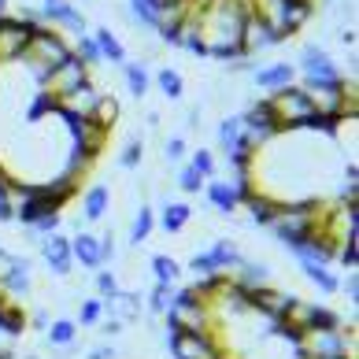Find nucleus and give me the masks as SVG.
<instances>
[{"label": "nucleus", "instance_id": "obj_1", "mask_svg": "<svg viewBox=\"0 0 359 359\" xmlns=\"http://www.w3.org/2000/svg\"><path fill=\"white\" fill-rule=\"evenodd\" d=\"M267 104H271L278 134H289V130H323V134H330L326 123L315 111L311 93L304 86H285L278 93H267Z\"/></svg>", "mask_w": 359, "mask_h": 359}, {"label": "nucleus", "instance_id": "obj_2", "mask_svg": "<svg viewBox=\"0 0 359 359\" xmlns=\"http://www.w3.org/2000/svg\"><path fill=\"white\" fill-rule=\"evenodd\" d=\"M355 326H330V330H304L292 344V359H355Z\"/></svg>", "mask_w": 359, "mask_h": 359}, {"label": "nucleus", "instance_id": "obj_3", "mask_svg": "<svg viewBox=\"0 0 359 359\" xmlns=\"http://www.w3.org/2000/svg\"><path fill=\"white\" fill-rule=\"evenodd\" d=\"M71 52H74V48L67 45V37L56 34V30H48V26L41 22V26H37V30L30 34V45L22 48L19 63L26 67V74H30L34 82L41 86V82H45V74H48L52 67H60V63L67 60Z\"/></svg>", "mask_w": 359, "mask_h": 359}, {"label": "nucleus", "instance_id": "obj_4", "mask_svg": "<svg viewBox=\"0 0 359 359\" xmlns=\"http://www.w3.org/2000/svg\"><path fill=\"white\" fill-rule=\"evenodd\" d=\"M297 74H304V89H337L344 86V74L334 63V56L323 48V45H304L300 52V63H297Z\"/></svg>", "mask_w": 359, "mask_h": 359}, {"label": "nucleus", "instance_id": "obj_5", "mask_svg": "<svg viewBox=\"0 0 359 359\" xmlns=\"http://www.w3.org/2000/svg\"><path fill=\"white\" fill-rule=\"evenodd\" d=\"M167 348L175 359H226V348L215 334H182L167 330Z\"/></svg>", "mask_w": 359, "mask_h": 359}, {"label": "nucleus", "instance_id": "obj_6", "mask_svg": "<svg viewBox=\"0 0 359 359\" xmlns=\"http://www.w3.org/2000/svg\"><path fill=\"white\" fill-rule=\"evenodd\" d=\"M86 82H89V67H86V63L71 52V56L63 60L60 67H52V71L45 74L41 93H45V97H48L52 104H56L60 97H67V93H74L78 86H86Z\"/></svg>", "mask_w": 359, "mask_h": 359}, {"label": "nucleus", "instance_id": "obj_7", "mask_svg": "<svg viewBox=\"0 0 359 359\" xmlns=\"http://www.w3.org/2000/svg\"><path fill=\"white\" fill-rule=\"evenodd\" d=\"M37 26L22 22L15 15H0V63H19L22 48L30 45V34Z\"/></svg>", "mask_w": 359, "mask_h": 359}, {"label": "nucleus", "instance_id": "obj_8", "mask_svg": "<svg viewBox=\"0 0 359 359\" xmlns=\"http://www.w3.org/2000/svg\"><path fill=\"white\" fill-rule=\"evenodd\" d=\"M37 245H41V259H45L48 274L67 278V274L74 271V259H71V237H63V233H48L45 241H37Z\"/></svg>", "mask_w": 359, "mask_h": 359}, {"label": "nucleus", "instance_id": "obj_9", "mask_svg": "<svg viewBox=\"0 0 359 359\" xmlns=\"http://www.w3.org/2000/svg\"><path fill=\"white\" fill-rule=\"evenodd\" d=\"M204 196H208V204L219 211V215H237L241 211V189L230 182V178H208L204 182Z\"/></svg>", "mask_w": 359, "mask_h": 359}, {"label": "nucleus", "instance_id": "obj_10", "mask_svg": "<svg viewBox=\"0 0 359 359\" xmlns=\"http://www.w3.org/2000/svg\"><path fill=\"white\" fill-rule=\"evenodd\" d=\"M241 208L248 211V222H252V226H271V222H274V215L282 211V201L252 185V189H245V193H241Z\"/></svg>", "mask_w": 359, "mask_h": 359}, {"label": "nucleus", "instance_id": "obj_11", "mask_svg": "<svg viewBox=\"0 0 359 359\" xmlns=\"http://www.w3.org/2000/svg\"><path fill=\"white\" fill-rule=\"evenodd\" d=\"M97 100H100V89L86 82V86H78L74 93H67V97H60L56 100V111L63 118H89L93 108H97Z\"/></svg>", "mask_w": 359, "mask_h": 359}, {"label": "nucleus", "instance_id": "obj_12", "mask_svg": "<svg viewBox=\"0 0 359 359\" xmlns=\"http://www.w3.org/2000/svg\"><path fill=\"white\" fill-rule=\"evenodd\" d=\"M41 22L63 26V30L74 34V37H82V34H86V15L71 4V0H48V4L41 8Z\"/></svg>", "mask_w": 359, "mask_h": 359}, {"label": "nucleus", "instance_id": "obj_13", "mask_svg": "<svg viewBox=\"0 0 359 359\" xmlns=\"http://www.w3.org/2000/svg\"><path fill=\"white\" fill-rule=\"evenodd\" d=\"M252 82H256L263 93H278V89L297 82V63L278 60V63H267V67H256L252 71Z\"/></svg>", "mask_w": 359, "mask_h": 359}, {"label": "nucleus", "instance_id": "obj_14", "mask_svg": "<svg viewBox=\"0 0 359 359\" xmlns=\"http://www.w3.org/2000/svg\"><path fill=\"white\" fill-rule=\"evenodd\" d=\"M274 45H282V41H278L267 26H263V22L248 11L245 30H241V52H245V56H259V52H267V48H274Z\"/></svg>", "mask_w": 359, "mask_h": 359}, {"label": "nucleus", "instance_id": "obj_15", "mask_svg": "<svg viewBox=\"0 0 359 359\" xmlns=\"http://www.w3.org/2000/svg\"><path fill=\"white\" fill-rule=\"evenodd\" d=\"M71 259L82 263L86 271H100L104 267V259H100V237L89 233V230H78L71 237Z\"/></svg>", "mask_w": 359, "mask_h": 359}, {"label": "nucleus", "instance_id": "obj_16", "mask_svg": "<svg viewBox=\"0 0 359 359\" xmlns=\"http://www.w3.org/2000/svg\"><path fill=\"white\" fill-rule=\"evenodd\" d=\"M204 256H208V263H211V271H215V274H230L237 263L245 259L241 248H237V241H230V237H215L211 248H204Z\"/></svg>", "mask_w": 359, "mask_h": 359}, {"label": "nucleus", "instance_id": "obj_17", "mask_svg": "<svg viewBox=\"0 0 359 359\" xmlns=\"http://www.w3.org/2000/svg\"><path fill=\"white\" fill-rule=\"evenodd\" d=\"M111 211V189L104 182H93L82 196V222H104Z\"/></svg>", "mask_w": 359, "mask_h": 359}, {"label": "nucleus", "instance_id": "obj_18", "mask_svg": "<svg viewBox=\"0 0 359 359\" xmlns=\"http://www.w3.org/2000/svg\"><path fill=\"white\" fill-rule=\"evenodd\" d=\"M0 289L8 292V297H26V292L34 289V278H30V259L15 256L8 263V271L0 274Z\"/></svg>", "mask_w": 359, "mask_h": 359}, {"label": "nucleus", "instance_id": "obj_19", "mask_svg": "<svg viewBox=\"0 0 359 359\" xmlns=\"http://www.w3.org/2000/svg\"><path fill=\"white\" fill-rule=\"evenodd\" d=\"M230 278H233V282L241 285V289L252 292V289L271 285V267H267L263 259H241V263H237V267L230 271Z\"/></svg>", "mask_w": 359, "mask_h": 359}, {"label": "nucleus", "instance_id": "obj_20", "mask_svg": "<svg viewBox=\"0 0 359 359\" xmlns=\"http://www.w3.org/2000/svg\"><path fill=\"white\" fill-rule=\"evenodd\" d=\"M93 41H97L104 63H111V67H123L126 63V45L118 41V34L111 30V26H97V30H93Z\"/></svg>", "mask_w": 359, "mask_h": 359}, {"label": "nucleus", "instance_id": "obj_21", "mask_svg": "<svg viewBox=\"0 0 359 359\" xmlns=\"http://www.w3.org/2000/svg\"><path fill=\"white\" fill-rule=\"evenodd\" d=\"M189 222H193V208L185 201H167L163 211H159V226H163L167 233H182Z\"/></svg>", "mask_w": 359, "mask_h": 359}, {"label": "nucleus", "instance_id": "obj_22", "mask_svg": "<svg viewBox=\"0 0 359 359\" xmlns=\"http://www.w3.org/2000/svg\"><path fill=\"white\" fill-rule=\"evenodd\" d=\"M26 330V315H22V308L15 300H0V334H4L8 341H15L19 334Z\"/></svg>", "mask_w": 359, "mask_h": 359}, {"label": "nucleus", "instance_id": "obj_23", "mask_svg": "<svg viewBox=\"0 0 359 359\" xmlns=\"http://www.w3.org/2000/svg\"><path fill=\"white\" fill-rule=\"evenodd\" d=\"M152 230H156V211H152L149 204H141V208L134 211V222H130V245L141 248V245L152 237Z\"/></svg>", "mask_w": 359, "mask_h": 359}, {"label": "nucleus", "instance_id": "obj_24", "mask_svg": "<svg viewBox=\"0 0 359 359\" xmlns=\"http://www.w3.org/2000/svg\"><path fill=\"white\" fill-rule=\"evenodd\" d=\"M78 337V323L74 318H56V323L45 326V341L52 344V348H71Z\"/></svg>", "mask_w": 359, "mask_h": 359}, {"label": "nucleus", "instance_id": "obj_25", "mask_svg": "<svg viewBox=\"0 0 359 359\" xmlns=\"http://www.w3.org/2000/svg\"><path fill=\"white\" fill-rule=\"evenodd\" d=\"M300 271L311 285H318V292H337V285H341V278L330 271L326 263H300Z\"/></svg>", "mask_w": 359, "mask_h": 359}, {"label": "nucleus", "instance_id": "obj_26", "mask_svg": "<svg viewBox=\"0 0 359 359\" xmlns=\"http://www.w3.org/2000/svg\"><path fill=\"white\" fill-rule=\"evenodd\" d=\"M156 86H159V93H163L167 100H182L185 97V78L175 67H159L156 71Z\"/></svg>", "mask_w": 359, "mask_h": 359}, {"label": "nucleus", "instance_id": "obj_27", "mask_svg": "<svg viewBox=\"0 0 359 359\" xmlns=\"http://www.w3.org/2000/svg\"><path fill=\"white\" fill-rule=\"evenodd\" d=\"M123 74H126V89H130V97H144L149 93V86H152V74H149V67L144 63H123Z\"/></svg>", "mask_w": 359, "mask_h": 359}, {"label": "nucleus", "instance_id": "obj_28", "mask_svg": "<svg viewBox=\"0 0 359 359\" xmlns=\"http://www.w3.org/2000/svg\"><path fill=\"white\" fill-rule=\"evenodd\" d=\"M152 274H156V285H178V278H182V263L175 256H152Z\"/></svg>", "mask_w": 359, "mask_h": 359}, {"label": "nucleus", "instance_id": "obj_29", "mask_svg": "<svg viewBox=\"0 0 359 359\" xmlns=\"http://www.w3.org/2000/svg\"><path fill=\"white\" fill-rule=\"evenodd\" d=\"M89 118H93L100 130H108V134H111V126H115V118H118V100L108 97V93H100V100H97V108H93Z\"/></svg>", "mask_w": 359, "mask_h": 359}, {"label": "nucleus", "instance_id": "obj_30", "mask_svg": "<svg viewBox=\"0 0 359 359\" xmlns=\"http://www.w3.org/2000/svg\"><path fill=\"white\" fill-rule=\"evenodd\" d=\"M141 163H144V137L134 134L123 144V152H118V167H123V170H137Z\"/></svg>", "mask_w": 359, "mask_h": 359}, {"label": "nucleus", "instance_id": "obj_31", "mask_svg": "<svg viewBox=\"0 0 359 359\" xmlns=\"http://www.w3.org/2000/svg\"><path fill=\"white\" fill-rule=\"evenodd\" d=\"M74 56L82 60L89 71L97 67V63H104V60H100V48H97V41H93V34H82V37H74Z\"/></svg>", "mask_w": 359, "mask_h": 359}, {"label": "nucleus", "instance_id": "obj_32", "mask_svg": "<svg viewBox=\"0 0 359 359\" xmlns=\"http://www.w3.org/2000/svg\"><path fill=\"white\" fill-rule=\"evenodd\" d=\"M185 156H189L185 134H175V137H167V141H163V159H167L170 167H182V163H185Z\"/></svg>", "mask_w": 359, "mask_h": 359}, {"label": "nucleus", "instance_id": "obj_33", "mask_svg": "<svg viewBox=\"0 0 359 359\" xmlns=\"http://www.w3.org/2000/svg\"><path fill=\"white\" fill-rule=\"evenodd\" d=\"M178 189L182 193H189V196H196V193H201L204 189V178H201V170H193L189 163H182V170H178Z\"/></svg>", "mask_w": 359, "mask_h": 359}, {"label": "nucleus", "instance_id": "obj_34", "mask_svg": "<svg viewBox=\"0 0 359 359\" xmlns=\"http://www.w3.org/2000/svg\"><path fill=\"white\" fill-rule=\"evenodd\" d=\"M100 318H104V300H82L78 304V318H74L78 326H97Z\"/></svg>", "mask_w": 359, "mask_h": 359}, {"label": "nucleus", "instance_id": "obj_35", "mask_svg": "<svg viewBox=\"0 0 359 359\" xmlns=\"http://www.w3.org/2000/svg\"><path fill=\"white\" fill-rule=\"evenodd\" d=\"M170 297H175V285H156V289L149 292V311H152V315H167Z\"/></svg>", "mask_w": 359, "mask_h": 359}, {"label": "nucleus", "instance_id": "obj_36", "mask_svg": "<svg viewBox=\"0 0 359 359\" xmlns=\"http://www.w3.org/2000/svg\"><path fill=\"white\" fill-rule=\"evenodd\" d=\"M189 167L193 170H201V178L208 182V178H215V156H211L208 149H196L193 156H189Z\"/></svg>", "mask_w": 359, "mask_h": 359}, {"label": "nucleus", "instance_id": "obj_37", "mask_svg": "<svg viewBox=\"0 0 359 359\" xmlns=\"http://www.w3.org/2000/svg\"><path fill=\"white\" fill-rule=\"evenodd\" d=\"M334 259H341L344 271H355V267H359V245H355V237H348V241L337 245V256H334Z\"/></svg>", "mask_w": 359, "mask_h": 359}, {"label": "nucleus", "instance_id": "obj_38", "mask_svg": "<svg viewBox=\"0 0 359 359\" xmlns=\"http://www.w3.org/2000/svg\"><path fill=\"white\" fill-rule=\"evenodd\" d=\"M60 226H63V211H48V215H41L30 230L34 233H41V237H48V233H60Z\"/></svg>", "mask_w": 359, "mask_h": 359}, {"label": "nucleus", "instance_id": "obj_39", "mask_svg": "<svg viewBox=\"0 0 359 359\" xmlns=\"http://www.w3.org/2000/svg\"><path fill=\"white\" fill-rule=\"evenodd\" d=\"M97 292H100V300H111L115 292H118V278L111 271H100L97 274Z\"/></svg>", "mask_w": 359, "mask_h": 359}, {"label": "nucleus", "instance_id": "obj_40", "mask_svg": "<svg viewBox=\"0 0 359 359\" xmlns=\"http://www.w3.org/2000/svg\"><path fill=\"white\" fill-rule=\"evenodd\" d=\"M337 289L344 292V297H348V304L355 308V304H359V274H355V271H348V278H344V282H341Z\"/></svg>", "mask_w": 359, "mask_h": 359}, {"label": "nucleus", "instance_id": "obj_41", "mask_svg": "<svg viewBox=\"0 0 359 359\" xmlns=\"http://www.w3.org/2000/svg\"><path fill=\"white\" fill-rule=\"evenodd\" d=\"M100 259H104V263L118 259V248H115V237H111V233H104V237H100Z\"/></svg>", "mask_w": 359, "mask_h": 359}, {"label": "nucleus", "instance_id": "obj_42", "mask_svg": "<svg viewBox=\"0 0 359 359\" xmlns=\"http://www.w3.org/2000/svg\"><path fill=\"white\" fill-rule=\"evenodd\" d=\"M89 359H115V348H111V344H100V348L89 352Z\"/></svg>", "mask_w": 359, "mask_h": 359}, {"label": "nucleus", "instance_id": "obj_43", "mask_svg": "<svg viewBox=\"0 0 359 359\" xmlns=\"http://www.w3.org/2000/svg\"><path fill=\"white\" fill-rule=\"evenodd\" d=\"M104 334H108V337H118V334H123V323H118V318L111 315L108 323H104Z\"/></svg>", "mask_w": 359, "mask_h": 359}, {"label": "nucleus", "instance_id": "obj_44", "mask_svg": "<svg viewBox=\"0 0 359 359\" xmlns=\"http://www.w3.org/2000/svg\"><path fill=\"white\" fill-rule=\"evenodd\" d=\"M341 45L355 48V26H344V30H341Z\"/></svg>", "mask_w": 359, "mask_h": 359}, {"label": "nucleus", "instance_id": "obj_45", "mask_svg": "<svg viewBox=\"0 0 359 359\" xmlns=\"http://www.w3.org/2000/svg\"><path fill=\"white\" fill-rule=\"evenodd\" d=\"M30 323H34L37 330H45V326H48V315H45V311H34V315H30Z\"/></svg>", "mask_w": 359, "mask_h": 359}, {"label": "nucleus", "instance_id": "obj_46", "mask_svg": "<svg viewBox=\"0 0 359 359\" xmlns=\"http://www.w3.org/2000/svg\"><path fill=\"white\" fill-rule=\"evenodd\" d=\"M11 259H15V256H11V252H8L4 245H0V274H4V271H8V263H11Z\"/></svg>", "mask_w": 359, "mask_h": 359}, {"label": "nucleus", "instance_id": "obj_47", "mask_svg": "<svg viewBox=\"0 0 359 359\" xmlns=\"http://www.w3.org/2000/svg\"><path fill=\"white\" fill-rule=\"evenodd\" d=\"M159 123H163V118H159V111H149V130H159Z\"/></svg>", "mask_w": 359, "mask_h": 359}, {"label": "nucleus", "instance_id": "obj_48", "mask_svg": "<svg viewBox=\"0 0 359 359\" xmlns=\"http://www.w3.org/2000/svg\"><path fill=\"white\" fill-rule=\"evenodd\" d=\"M8 4H11V0H0V15H8Z\"/></svg>", "mask_w": 359, "mask_h": 359}, {"label": "nucleus", "instance_id": "obj_49", "mask_svg": "<svg viewBox=\"0 0 359 359\" xmlns=\"http://www.w3.org/2000/svg\"><path fill=\"white\" fill-rule=\"evenodd\" d=\"M0 359H11V352H0Z\"/></svg>", "mask_w": 359, "mask_h": 359}, {"label": "nucleus", "instance_id": "obj_50", "mask_svg": "<svg viewBox=\"0 0 359 359\" xmlns=\"http://www.w3.org/2000/svg\"><path fill=\"white\" fill-rule=\"evenodd\" d=\"M4 297H8V292H4V289H0V300H4Z\"/></svg>", "mask_w": 359, "mask_h": 359}, {"label": "nucleus", "instance_id": "obj_51", "mask_svg": "<svg viewBox=\"0 0 359 359\" xmlns=\"http://www.w3.org/2000/svg\"><path fill=\"white\" fill-rule=\"evenodd\" d=\"M26 359H41V355H26Z\"/></svg>", "mask_w": 359, "mask_h": 359}, {"label": "nucleus", "instance_id": "obj_52", "mask_svg": "<svg viewBox=\"0 0 359 359\" xmlns=\"http://www.w3.org/2000/svg\"><path fill=\"white\" fill-rule=\"evenodd\" d=\"M45 4H48V0H45Z\"/></svg>", "mask_w": 359, "mask_h": 359}]
</instances>
